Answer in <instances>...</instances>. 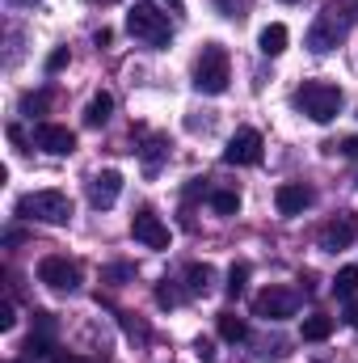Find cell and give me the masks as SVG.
<instances>
[{
    "instance_id": "30",
    "label": "cell",
    "mask_w": 358,
    "mask_h": 363,
    "mask_svg": "<svg viewBox=\"0 0 358 363\" xmlns=\"http://www.w3.org/2000/svg\"><path fill=\"white\" fill-rule=\"evenodd\" d=\"M346 325H354V330H358V300L346 304Z\"/></svg>"
},
{
    "instance_id": "22",
    "label": "cell",
    "mask_w": 358,
    "mask_h": 363,
    "mask_svg": "<svg viewBox=\"0 0 358 363\" xmlns=\"http://www.w3.org/2000/svg\"><path fill=\"white\" fill-rule=\"evenodd\" d=\"M211 207H215L219 216H236L241 194H236V190H211Z\"/></svg>"
},
{
    "instance_id": "6",
    "label": "cell",
    "mask_w": 358,
    "mask_h": 363,
    "mask_svg": "<svg viewBox=\"0 0 358 363\" xmlns=\"http://www.w3.org/2000/svg\"><path fill=\"white\" fill-rule=\"evenodd\" d=\"M295 308H299V296L291 287H266L253 296V317H262V321H287V317H295Z\"/></svg>"
},
{
    "instance_id": "18",
    "label": "cell",
    "mask_w": 358,
    "mask_h": 363,
    "mask_svg": "<svg viewBox=\"0 0 358 363\" xmlns=\"http://www.w3.org/2000/svg\"><path fill=\"white\" fill-rule=\"evenodd\" d=\"M219 338H224V342H245V338H249V325H245L236 313H219Z\"/></svg>"
},
{
    "instance_id": "21",
    "label": "cell",
    "mask_w": 358,
    "mask_h": 363,
    "mask_svg": "<svg viewBox=\"0 0 358 363\" xmlns=\"http://www.w3.org/2000/svg\"><path fill=\"white\" fill-rule=\"evenodd\" d=\"M333 291H337L342 300H354V291H358V267H342V271H337V279H333Z\"/></svg>"
},
{
    "instance_id": "9",
    "label": "cell",
    "mask_w": 358,
    "mask_h": 363,
    "mask_svg": "<svg viewBox=\"0 0 358 363\" xmlns=\"http://www.w3.org/2000/svg\"><path fill=\"white\" fill-rule=\"evenodd\" d=\"M224 161H228V165H258V161H262V131H253V127H241V131L228 140V148H224Z\"/></svg>"
},
{
    "instance_id": "23",
    "label": "cell",
    "mask_w": 358,
    "mask_h": 363,
    "mask_svg": "<svg viewBox=\"0 0 358 363\" xmlns=\"http://www.w3.org/2000/svg\"><path fill=\"white\" fill-rule=\"evenodd\" d=\"M245 283H249V267H245V262H236V267L228 271V296H241V291H245Z\"/></svg>"
},
{
    "instance_id": "29",
    "label": "cell",
    "mask_w": 358,
    "mask_h": 363,
    "mask_svg": "<svg viewBox=\"0 0 358 363\" xmlns=\"http://www.w3.org/2000/svg\"><path fill=\"white\" fill-rule=\"evenodd\" d=\"M131 267H110V271H105V279H131Z\"/></svg>"
},
{
    "instance_id": "31",
    "label": "cell",
    "mask_w": 358,
    "mask_h": 363,
    "mask_svg": "<svg viewBox=\"0 0 358 363\" xmlns=\"http://www.w3.org/2000/svg\"><path fill=\"white\" fill-rule=\"evenodd\" d=\"M59 363H97V359H85V355H64Z\"/></svg>"
},
{
    "instance_id": "32",
    "label": "cell",
    "mask_w": 358,
    "mask_h": 363,
    "mask_svg": "<svg viewBox=\"0 0 358 363\" xmlns=\"http://www.w3.org/2000/svg\"><path fill=\"white\" fill-rule=\"evenodd\" d=\"M169 4H173V9H181V0H169Z\"/></svg>"
},
{
    "instance_id": "16",
    "label": "cell",
    "mask_w": 358,
    "mask_h": 363,
    "mask_svg": "<svg viewBox=\"0 0 358 363\" xmlns=\"http://www.w3.org/2000/svg\"><path fill=\"white\" fill-rule=\"evenodd\" d=\"M139 157H144V169H148V174H156V169H161V161L169 157V140H165V135H152V140L139 148Z\"/></svg>"
},
{
    "instance_id": "24",
    "label": "cell",
    "mask_w": 358,
    "mask_h": 363,
    "mask_svg": "<svg viewBox=\"0 0 358 363\" xmlns=\"http://www.w3.org/2000/svg\"><path fill=\"white\" fill-rule=\"evenodd\" d=\"M64 64H68V47H55V51L47 55V72H59Z\"/></svg>"
},
{
    "instance_id": "14",
    "label": "cell",
    "mask_w": 358,
    "mask_h": 363,
    "mask_svg": "<svg viewBox=\"0 0 358 363\" xmlns=\"http://www.w3.org/2000/svg\"><path fill=\"white\" fill-rule=\"evenodd\" d=\"M287 38H291L287 26H282V21H270L266 30L258 34V47H262V55H282V51H287Z\"/></svg>"
},
{
    "instance_id": "4",
    "label": "cell",
    "mask_w": 358,
    "mask_h": 363,
    "mask_svg": "<svg viewBox=\"0 0 358 363\" xmlns=\"http://www.w3.org/2000/svg\"><path fill=\"white\" fill-rule=\"evenodd\" d=\"M17 216L38 220V224H68L72 220V199L64 190H34V194L17 199Z\"/></svg>"
},
{
    "instance_id": "25",
    "label": "cell",
    "mask_w": 358,
    "mask_h": 363,
    "mask_svg": "<svg viewBox=\"0 0 358 363\" xmlns=\"http://www.w3.org/2000/svg\"><path fill=\"white\" fill-rule=\"evenodd\" d=\"M156 304H161V308H173V304H178V291H173L169 283H161V287H156Z\"/></svg>"
},
{
    "instance_id": "17",
    "label": "cell",
    "mask_w": 358,
    "mask_h": 363,
    "mask_svg": "<svg viewBox=\"0 0 358 363\" xmlns=\"http://www.w3.org/2000/svg\"><path fill=\"white\" fill-rule=\"evenodd\" d=\"M110 114H114V97L110 93H97L89 101V110H85V127H105Z\"/></svg>"
},
{
    "instance_id": "10",
    "label": "cell",
    "mask_w": 358,
    "mask_h": 363,
    "mask_svg": "<svg viewBox=\"0 0 358 363\" xmlns=\"http://www.w3.org/2000/svg\"><path fill=\"white\" fill-rule=\"evenodd\" d=\"M34 144L42 152H51V157H68V152H76V131H68L59 123H38L34 127Z\"/></svg>"
},
{
    "instance_id": "1",
    "label": "cell",
    "mask_w": 358,
    "mask_h": 363,
    "mask_svg": "<svg viewBox=\"0 0 358 363\" xmlns=\"http://www.w3.org/2000/svg\"><path fill=\"white\" fill-rule=\"evenodd\" d=\"M354 17H358V0H329V4L316 13L312 30H308V51H312V55L333 51V47L350 34Z\"/></svg>"
},
{
    "instance_id": "2",
    "label": "cell",
    "mask_w": 358,
    "mask_h": 363,
    "mask_svg": "<svg viewBox=\"0 0 358 363\" xmlns=\"http://www.w3.org/2000/svg\"><path fill=\"white\" fill-rule=\"evenodd\" d=\"M291 101H295V110L308 114L312 123H333L337 110H342V89H337V85H325V81H304Z\"/></svg>"
},
{
    "instance_id": "8",
    "label": "cell",
    "mask_w": 358,
    "mask_h": 363,
    "mask_svg": "<svg viewBox=\"0 0 358 363\" xmlns=\"http://www.w3.org/2000/svg\"><path fill=\"white\" fill-rule=\"evenodd\" d=\"M131 237H135L139 245H148V250H169V228L161 224V216H156L152 207H139V211L131 216Z\"/></svg>"
},
{
    "instance_id": "7",
    "label": "cell",
    "mask_w": 358,
    "mask_h": 363,
    "mask_svg": "<svg viewBox=\"0 0 358 363\" xmlns=\"http://www.w3.org/2000/svg\"><path fill=\"white\" fill-rule=\"evenodd\" d=\"M38 283H47L51 291H76L81 287V267L59 258V254H51V258L38 262Z\"/></svg>"
},
{
    "instance_id": "28",
    "label": "cell",
    "mask_w": 358,
    "mask_h": 363,
    "mask_svg": "<svg viewBox=\"0 0 358 363\" xmlns=\"http://www.w3.org/2000/svg\"><path fill=\"white\" fill-rule=\"evenodd\" d=\"M342 152H346V157H354V161H358V135H350V140H342Z\"/></svg>"
},
{
    "instance_id": "12",
    "label": "cell",
    "mask_w": 358,
    "mask_h": 363,
    "mask_svg": "<svg viewBox=\"0 0 358 363\" xmlns=\"http://www.w3.org/2000/svg\"><path fill=\"white\" fill-rule=\"evenodd\" d=\"M118 194H122V174H118V169H101V174H93V182H89V203L97 207V211L114 207V203H118Z\"/></svg>"
},
{
    "instance_id": "26",
    "label": "cell",
    "mask_w": 358,
    "mask_h": 363,
    "mask_svg": "<svg viewBox=\"0 0 358 363\" xmlns=\"http://www.w3.org/2000/svg\"><path fill=\"white\" fill-rule=\"evenodd\" d=\"M13 325H17V313H13V304L4 300V304H0V330H13Z\"/></svg>"
},
{
    "instance_id": "19",
    "label": "cell",
    "mask_w": 358,
    "mask_h": 363,
    "mask_svg": "<svg viewBox=\"0 0 358 363\" xmlns=\"http://www.w3.org/2000/svg\"><path fill=\"white\" fill-rule=\"evenodd\" d=\"M329 334H333V317H321L316 313V317L304 321V342H325Z\"/></svg>"
},
{
    "instance_id": "3",
    "label": "cell",
    "mask_w": 358,
    "mask_h": 363,
    "mask_svg": "<svg viewBox=\"0 0 358 363\" xmlns=\"http://www.w3.org/2000/svg\"><path fill=\"white\" fill-rule=\"evenodd\" d=\"M127 30H131L139 43H148V47H169V38H173V21H169V13L156 9V4H148V0L131 4V13H127Z\"/></svg>"
},
{
    "instance_id": "20",
    "label": "cell",
    "mask_w": 358,
    "mask_h": 363,
    "mask_svg": "<svg viewBox=\"0 0 358 363\" xmlns=\"http://www.w3.org/2000/svg\"><path fill=\"white\" fill-rule=\"evenodd\" d=\"M51 101H55V93H51V89L25 93V97H21V114H30V118H34V114H47V110H51Z\"/></svg>"
},
{
    "instance_id": "27",
    "label": "cell",
    "mask_w": 358,
    "mask_h": 363,
    "mask_svg": "<svg viewBox=\"0 0 358 363\" xmlns=\"http://www.w3.org/2000/svg\"><path fill=\"white\" fill-rule=\"evenodd\" d=\"M194 351H198V359H202V363H211V359H215V347H211L207 338H198V347H194Z\"/></svg>"
},
{
    "instance_id": "11",
    "label": "cell",
    "mask_w": 358,
    "mask_h": 363,
    "mask_svg": "<svg viewBox=\"0 0 358 363\" xmlns=\"http://www.w3.org/2000/svg\"><path fill=\"white\" fill-rule=\"evenodd\" d=\"M354 237H358V216L346 211V216H337V220H329V224L321 228V250H325V254H337V250H346Z\"/></svg>"
},
{
    "instance_id": "33",
    "label": "cell",
    "mask_w": 358,
    "mask_h": 363,
    "mask_svg": "<svg viewBox=\"0 0 358 363\" xmlns=\"http://www.w3.org/2000/svg\"><path fill=\"white\" fill-rule=\"evenodd\" d=\"M287 4H295V0H287Z\"/></svg>"
},
{
    "instance_id": "15",
    "label": "cell",
    "mask_w": 358,
    "mask_h": 363,
    "mask_svg": "<svg viewBox=\"0 0 358 363\" xmlns=\"http://www.w3.org/2000/svg\"><path fill=\"white\" fill-rule=\"evenodd\" d=\"M211 283H215V267H211V262H194V267L185 271V287H190V296H207Z\"/></svg>"
},
{
    "instance_id": "5",
    "label": "cell",
    "mask_w": 358,
    "mask_h": 363,
    "mask_svg": "<svg viewBox=\"0 0 358 363\" xmlns=\"http://www.w3.org/2000/svg\"><path fill=\"white\" fill-rule=\"evenodd\" d=\"M232 81V64H228V51L219 43H207L198 64H194V89L198 93H224Z\"/></svg>"
},
{
    "instance_id": "13",
    "label": "cell",
    "mask_w": 358,
    "mask_h": 363,
    "mask_svg": "<svg viewBox=\"0 0 358 363\" xmlns=\"http://www.w3.org/2000/svg\"><path fill=\"white\" fill-rule=\"evenodd\" d=\"M274 203H278L282 216H299L304 207H312V190H308L304 182H282V186L274 190Z\"/></svg>"
}]
</instances>
